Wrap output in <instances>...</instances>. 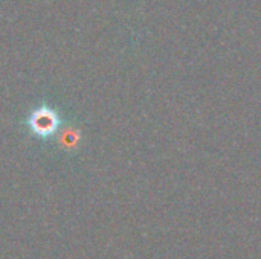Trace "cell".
I'll list each match as a JSON object with an SVG mask.
<instances>
[{
	"mask_svg": "<svg viewBox=\"0 0 261 259\" xmlns=\"http://www.w3.org/2000/svg\"><path fill=\"white\" fill-rule=\"evenodd\" d=\"M55 136H57V143L60 150L69 154L76 153L83 143V131L75 124H66L60 127Z\"/></svg>",
	"mask_w": 261,
	"mask_h": 259,
	"instance_id": "7a4b0ae2",
	"label": "cell"
},
{
	"mask_svg": "<svg viewBox=\"0 0 261 259\" xmlns=\"http://www.w3.org/2000/svg\"><path fill=\"white\" fill-rule=\"evenodd\" d=\"M26 127L32 136L37 139H49L57 134V131L61 127V118L52 107L43 104L37 108H34L28 119Z\"/></svg>",
	"mask_w": 261,
	"mask_h": 259,
	"instance_id": "6da1fadb",
	"label": "cell"
}]
</instances>
